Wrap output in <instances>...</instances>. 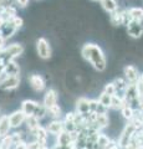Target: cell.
Returning <instances> with one entry per match:
<instances>
[{
	"label": "cell",
	"instance_id": "83f0119b",
	"mask_svg": "<svg viewBox=\"0 0 143 149\" xmlns=\"http://www.w3.org/2000/svg\"><path fill=\"white\" fill-rule=\"evenodd\" d=\"M103 93H106V95H108L111 97L116 95V88H114L113 83H108V85H106L105 88H103Z\"/></svg>",
	"mask_w": 143,
	"mask_h": 149
},
{
	"label": "cell",
	"instance_id": "4dcf8cb0",
	"mask_svg": "<svg viewBox=\"0 0 143 149\" xmlns=\"http://www.w3.org/2000/svg\"><path fill=\"white\" fill-rule=\"evenodd\" d=\"M14 149H27V144L25 142H19L17 144H14Z\"/></svg>",
	"mask_w": 143,
	"mask_h": 149
},
{
	"label": "cell",
	"instance_id": "6da1fadb",
	"mask_svg": "<svg viewBox=\"0 0 143 149\" xmlns=\"http://www.w3.org/2000/svg\"><path fill=\"white\" fill-rule=\"evenodd\" d=\"M81 54L84 56V58H86L97 71L102 72L106 70L107 62H106L105 55L100 46L95 45V44H86V45H84V47H82Z\"/></svg>",
	"mask_w": 143,
	"mask_h": 149
},
{
	"label": "cell",
	"instance_id": "4fadbf2b",
	"mask_svg": "<svg viewBox=\"0 0 143 149\" xmlns=\"http://www.w3.org/2000/svg\"><path fill=\"white\" fill-rule=\"evenodd\" d=\"M46 130H47V133H50V134L57 136V134H60L63 130V122H61V120H59V119H54L52 122L47 125Z\"/></svg>",
	"mask_w": 143,
	"mask_h": 149
},
{
	"label": "cell",
	"instance_id": "9c48e42d",
	"mask_svg": "<svg viewBox=\"0 0 143 149\" xmlns=\"http://www.w3.org/2000/svg\"><path fill=\"white\" fill-rule=\"evenodd\" d=\"M29 82H30V86L33 87L34 91H36V92L44 91L45 81L43 80V77H41L40 74H31L30 78H29Z\"/></svg>",
	"mask_w": 143,
	"mask_h": 149
},
{
	"label": "cell",
	"instance_id": "d6986e66",
	"mask_svg": "<svg viewBox=\"0 0 143 149\" xmlns=\"http://www.w3.org/2000/svg\"><path fill=\"white\" fill-rule=\"evenodd\" d=\"M100 1H101V5H102V8L106 11H108V13L117 11L118 5H117L116 0H100Z\"/></svg>",
	"mask_w": 143,
	"mask_h": 149
},
{
	"label": "cell",
	"instance_id": "d590c367",
	"mask_svg": "<svg viewBox=\"0 0 143 149\" xmlns=\"http://www.w3.org/2000/svg\"><path fill=\"white\" fill-rule=\"evenodd\" d=\"M39 149H49V148H47V147H40Z\"/></svg>",
	"mask_w": 143,
	"mask_h": 149
},
{
	"label": "cell",
	"instance_id": "4316f807",
	"mask_svg": "<svg viewBox=\"0 0 143 149\" xmlns=\"http://www.w3.org/2000/svg\"><path fill=\"white\" fill-rule=\"evenodd\" d=\"M47 114H50L52 118L55 119H59L60 118V114H61V108L59 107V104L51 107L50 109H47Z\"/></svg>",
	"mask_w": 143,
	"mask_h": 149
},
{
	"label": "cell",
	"instance_id": "7a4b0ae2",
	"mask_svg": "<svg viewBox=\"0 0 143 149\" xmlns=\"http://www.w3.org/2000/svg\"><path fill=\"white\" fill-rule=\"evenodd\" d=\"M22 51H24V47L19 44L10 45L9 47H5V49H3L1 51H0V60H1L4 63H6L9 61H11L14 57L21 55Z\"/></svg>",
	"mask_w": 143,
	"mask_h": 149
},
{
	"label": "cell",
	"instance_id": "f1b7e54d",
	"mask_svg": "<svg viewBox=\"0 0 143 149\" xmlns=\"http://www.w3.org/2000/svg\"><path fill=\"white\" fill-rule=\"evenodd\" d=\"M13 5V0H0V9H6Z\"/></svg>",
	"mask_w": 143,
	"mask_h": 149
},
{
	"label": "cell",
	"instance_id": "5b68a950",
	"mask_svg": "<svg viewBox=\"0 0 143 149\" xmlns=\"http://www.w3.org/2000/svg\"><path fill=\"white\" fill-rule=\"evenodd\" d=\"M127 31H128V35H131L132 37H141L143 34V24L142 21H131L130 24L127 25Z\"/></svg>",
	"mask_w": 143,
	"mask_h": 149
},
{
	"label": "cell",
	"instance_id": "52a82bcc",
	"mask_svg": "<svg viewBox=\"0 0 143 149\" xmlns=\"http://www.w3.org/2000/svg\"><path fill=\"white\" fill-rule=\"evenodd\" d=\"M57 93L55 90H49L46 92V95L44 97V107L46 109H50L51 107L57 104Z\"/></svg>",
	"mask_w": 143,
	"mask_h": 149
},
{
	"label": "cell",
	"instance_id": "7c38bea8",
	"mask_svg": "<svg viewBox=\"0 0 143 149\" xmlns=\"http://www.w3.org/2000/svg\"><path fill=\"white\" fill-rule=\"evenodd\" d=\"M124 76L128 80L130 83H137V81L140 80V76H138V70L135 66H126L124 67Z\"/></svg>",
	"mask_w": 143,
	"mask_h": 149
},
{
	"label": "cell",
	"instance_id": "8992f818",
	"mask_svg": "<svg viewBox=\"0 0 143 149\" xmlns=\"http://www.w3.org/2000/svg\"><path fill=\"white\" fill-rule=\"evenodd\" d=\"M19 85H20L19 76H6L5 80H3L1 82H0V88L9 91V90H14V88H16Z\"/></svg>",
	"mask_w": 143,
	"mask_h": 149
},
{
	"label": "cell",
	"instance_id": "2e32d148",
	"mask_svg": "<svg viewBox=\"0 0 143 149\" xmlns=\"http://www.w3.org/2000/svg\"><path fill=\"white\" fill-rule=\"evenodd\" d=\"M19 72H20V68L14 61H9L5 63L4 73H5L6 76H19Z\"/></svg>",
	"mask_w": 143,
	"mask_h": 149
},
{
	"label": "cell",
	"instance_id": "ac0fdd59",
	"mask_svg": "<svg viewBox=\"0 0 143 149\" xmlns=\"http://www.w3.org/2000/svg\"><path fill=\"white\" fill-rule=\"evenodd\" d=\"M128 11V15L131 16L133 21H142L143 20V9L141 8H131Z\"/></svg>",
	"mask_w": 143,
	"mask_h": 149
},
{
	"label": "cell",
	"instance_id": "30bf717a",
	"mask_svg": "<svg viewBox=\"0 0 143 149\" xmlns=\"http://www.w3.org/2000/svg\"><path fill=\"white\" fill-rule=\"evenodd\" d=\"M76 112L80 116L89 114V112H90V100L85 98V97L78 98V101L76 102Z\"/></svg>",
	"mask_w": 143,
	"mask_h": 149
},
{
	"label": "cell",
	"instance_id": "44dd1931",
	"mask_svg": "<svg viewBox=\"0 0 143 149\" xmlns=\"http://www.w3.org/2000/svg\"><path fill=\"white\" fill-rule=\"evenodd\" d=\"M110 138L106 136V134L100 133L97 136V139H96V147H98V149H106L110 144Z\"/></svg>",
	"mask_w": 143,
	"mask_h": 149
},
{
	"label": "cell",
	"instance_id": "3957f363",
	"mask_svg": "<svg viewBox=\"0 0 143 149\" xmlns=\"http://www.w3.org/2000/svg\"><path fill=\"white\" fill-rule=\"evenodd\" d=\"M36 49H38V54L41 58H49L51 56V49H50L49 42L45 39H39L36 42Z\"/></svg>",
	"mask_w": 143,
	"mask_h": 149
},
{
	"label": "cell",
	"instance_id": "e575fe53",
	"mask_svg": "<svg viewBox=\"0 0 143 149\" xmlns=\"http://www.w3.org/2000/svg\"><path fill=\"white\" fill-rule=\"evenodd\" d=\"M138 81L143 83V74H141V77H140V80H138Z\"/></svg>",
	"mask_w": 143,
	"mask_h": 149
},
{
	"label": "cell",
	"instance_id": "e0dca14e",
	"mask_svg": "<svg viewBox=\"0 0 143 149\" xmlns=\"http://www.w3.org/2000/svg\"><path fill=\"white\" fill-rule=\"evenodd\" d=\"M10 122H9V116H3L0 117V138L8 136L10 130Z\"/></svg>",
	"mask_w": 143,
	"mask_h": 149
},
{
	"label": "cell",
	"instance_id": "d4e9b609",
	"mask_svg": "<svg viewBox=\"0 0 143 149\" xmlns=\"http://www.w3.org/2000/svg\"><path fill=\"white\" fill-rule=\"evenodd\" d=\"M111 101H112V97L106 95V93H102V95L100 96V98H98V102L103 107H106V108H111Z\"/></svg>",
	"mask_w": 143,
	"mask_h": 149
},
{
	"label": "cell",
	"instance_id": "5bb4252c",
	"mask_svg": "<svg viewBox=\"0 0 143 149\" xmlns=\"http://www.w3.org/2000/svg\"><path fill=\"white\" fill-rule=\"evenodd\" d=\"M36 106H38V102L31 101V100H26L21 103V111L24 112V114L26 116V117L27 116H33Z\"/></svg>",
	"mask_w": 143,
	"mask_h": 149
},
{
	"label": "cell",
	"instance_id": "277c9868",
	"mask_svg": "<svg viewBox=\"0 0 143 149\" xmlns=\"http://www.w3.org/2000/svg\"><path fill=\"white\" fill-rule=\"evenodd\" d=\"M26 116L24 114V112L21 109L20 111H15L9 116V122H10V127L11 128H17L25 122Z\"/></svg>",
	"mask_w": 143,
	"mask_h": 149
},
{
	"label": "cell",
	"instance_id": "484cf974",
	"mask_svg": "<svg viewBox=\"0 0 143 149\" xmlns=\"http://www.w3.org/2000/svg\"><path fill=\"white\" fill-rule=\"evenodd\" d=\"M113 86H114V88H116V93H117L118 91H123L124 92L128 85L122 80V78H117V80L113 82Z\"/></svg>",
	"mask_w": 143,
	"mask_h": 149
},
{
	"label": "cell",
	"instance_id": "d6a6232c",
	"mask_svg": "<svg viewBox=\"0 0 143 149\" xmlns=\"http://www.w3.org/2000/svg\"><path fill=\"white\" fill-rule=\"evenodd\" d=\"M3 46H4V37L0 35V51L3 50Z\"/></svg>",
	"mask_w": 143,
	"mask_h": 149
},
{
	"label": "cell",
	"instance_id": "1f68e13d",
	"mask_svg": "<svg viewBox=\"0 0 143 149\" xmlns=\"http://www.w3.org/2000/svg\"><path fill=\"white\" fill-rule=\"evenodd\" d=\"M27 3H29V0H17V4H19L21 8H25L27 5Z\"/></svg>",
	"mask_w": 143,
	"mask_h": 149
},
{
	"label": "cell",
	"instance_id": "7402d4cb",
	"mask_svg": "<svg viewBox=\"0 0 143 149\" xmlns=\"http://www.w3.org/2000/svg\"><path fill=\"white\" fill-rule=\"evenodd\" d=\"M121 112H122V116H123V118H126L128 120H131L133 119V117H135V109L132 108L131 106H123L122 108H121Z\"/></svg>",
	"mask_w": 143,
	"mask_h": 149
},
{
	"label": "cell",
	"instance_id": "603a6c76",
	"mask_svg": "<svg viewBox=\"0 0 143 149\" xmlns=\"http://www.w3.org/2000/svg\"><path fill=\"white\" fill-rule=\"evenodd\" d=\"M46 114H47V109H46L45 107H44V104H39V103H38V106H36L35 112H34L33 116L40 120V119H43Z\"/></svg>",
	"mask_w": 143,
	"mask_h": 149
},
{
	"label": "cell",
	"instance_id": "8fae6325",
	"mask_svg": "<svg viewBox=\"0 0 143 149\" xmlns=\"http://www.w3.org/2000/svg\"><path fill=\"white\" fill-rule=\"evenodd\" d=\"M57 147L61 148H68L70 144H72V139L70 133L66 132V130H62L60 134H57V141H56Z\"/></svg>",
	"mask_w": 143,
	"mask_h": 149
},
{
	"label": "cell",
	"instance_id": "9a60e30c",
	"mask_svg": "<svg viewBox=\"0 0 143 149\" xmlns=\"http://www.w3.org/2000/svg\"><path fill=\"white\" fill-rule=\"evenodd\" d=\"M16 31V27L13 25L11 20L8 21V22H4V25L1 27V32H0V35L4 37V40L5 39H9V37H11L13 34Z\"/></svg>",
	"mask_w": 143,
	"mask_h": 149
},
{
	"label": "cell",
	"instance_id": "cb8c5ba5",
	"mask_svg": "<svg viewBox=\"0 0 143 149\" xmlns=\"http://www.w3.org/2000/svg\"><path fill=\"white\" fill-rule=\"evenodd\" d=\"M111 22H112L113 25H122L123 24V14L118 13V11L112 13V15H111Z\"/></svg>",
	"mask_w": 143,
	"mask_h": 149
},
{
	"label": "cell",
	"instance_id": "ffe728a7",
	"mask_svg": "<svg viewBox=\"0 0 143 149\" xmlns=\"http://www.w3.org/2000/svg\"><path fill=\"white\" fill-rule=\"evenodd\" d=\"M25 122H26V125H27V129L31 130V132H35V130L40 127L39 119L36 117H34V116H27Z\"/></svg>",
	"mask_w": 143,
	"mask_h": 149
},
{
	"label": "cell",
	"instance_id": "ba28073f",
	"mask_svg": "<svg viewBox=\"0 0 143 149\" xmlns=\"http://www.w3.org/2000/svg\"><path fill=\"white\" fill-rule=\"evenodd\" d=\"M35 139H36V143L39 144L40 147H47L46 144H47V138H49V133L46 128L44 127H40L35 130Z\"/></svg>",
	"mask_w": 143,
	"mask_h": 149
},
{
	"label": "cell",
	"instance_id": "f546056e",
	"mask_svg": "<svg viewBox=\"0 0 143 149\" xmlns=\"http://www.w3.org/2000/svg\"><path fill=\"white\" fill-rule=\"evenodd\" d=\"M11 22H13V25L16 27V30L19 29V27H21V25H22V20H21L20 17H16V16L13 19V20H11Z\"/></svg>",
	"mask_w": 143,
	"mask_h": 149
},
{
	"label": "cell",
	"instance_id": "836d02e7",
	"mask_svg": "<svg viewBox=\"0 0 143 149\" xmlns=\"http://www.w3.org/2000/svg\"><path fill=\"white\" fill-rule=\"evenodd\" d=\"M3 25H4V20H3L1 17H0V29H1V27H3Z\"/></svg>",
	"mask_w": 143,
	"mask_h": 149
}]
</instances>
